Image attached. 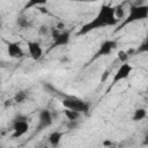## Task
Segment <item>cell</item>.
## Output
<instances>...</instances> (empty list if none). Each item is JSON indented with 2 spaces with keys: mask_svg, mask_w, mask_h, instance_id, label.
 I'll list each match as a JSON object with an SVG mask.
<instances>
[{
  "mask_svg": "<svg viewBox=\"0 0 148 148\" xmlns=\"http://www.w3.org/2000/svg\"><path fill=\"white\" fill-rule=\"evenodd\" d=\"M118 22L119 21L114 16V7H112L110 5H103L99 8V12L95 16V18H92L90 22L83 24L81 27V29L79 30L77 35L82 36V35H86V34H88L95 29L105 28V27H113V25H117Z\"/></svg>",
  "mask_w": 148,
  "mask_h": 148,
  "instance_id": "1",
  "label": "cell"
},
{
  "mask_svg": "<svg viewBox=\"0 0 148 148\" xmlns=\"http://www.w3.org/2000/svg\"><path fill=\"white\" fill-rule=\"evenodd\" d=\"M148 17V6L147 5H132L130 7V12L125 18H123L121 23L118 24L116 31L124 29L127 24L134 23L136 21H142Z\"/></svg>",
  "mask_w": 148,
  "mask_h": 148,
  "instance_id": "2",
  "label": "cell"
},
{
  "mask_svg": "<svg viewBox=\"0 0 148 148\" xmlns=\"http://www.w3.org/2000/svg\"><path fill=\"white\" fill-rule=\"evenodd\" d=\"M61 104L64 105L65 109H69V110H74L77 111L80 113H86L89 110V104L77 97H66L62 99Z\"/></svg>",
  "mask_w": 148,
  "mask_h": 148,
  "instance_id": "3",
  "label": "cell"
},
{
  "mask_svg": "<svg viewBox=\"0 0 148 148\" xmlns=\"http://www.w3.org/2000/svg\"><path fill=\"white\" fill-rule=\"evenodd\" d=\"M29 131V123L27 116H17L13 123V138H20Z\"/></svg>",
  "mask_w": 148,
  "mask_h": 148,
  "instance_id": "4",
  "label": "cell"
},
{
  "mask_svg": "<svg viewBox=\"0 0 148 148\" xmlns=\"http://www.w3.org/2000/svg\"><path fill=\"white\" fill-rule=\"evenodd\" d=\"M132 71H133L132 65H130L128 62H123V64L119 66V68L117 69V72L113 74V79H112L111 87L114 86L116 83H118V82H120V81L127 79V77L130 76V74L132 73Z\"/></svg>",
  "mask_w": 148,
  "mask_h": 148,
  "instance_id": "5",
  "label": "cell"
},
{
  "mask_svg": "<svg viewBox=\"0 0 148 148\" xmlns=\"http://www.w3.org/2000/svg\"><path fill=\"white\" fill-rule=\"evenodd\" d=\"M117 47V42L116 40H104L101 45H99V47H98V50L96 51V53H95V56H94V58L92 59H97V58H99V57H105V56H109L111 52H112V50H114Z\"/></svg>",
  "mask_w": 148,
  "mask_h": 148,
  "instance_id": "6",
  "label": "cell"
},
{
  "mask_svg": "<svg viewBox=\"0 0 148 148\" xmlns=\"http://www.w3.org/2000/svg\"><path fill=\"white\" fill-rule=\"evenodd\" d=\"M52 38H53V43H52V47H58V46H65L69 43L71 40V34L68 31H62V32H58L56 30L52 31Z\"/></svg>",
  "mask_w": 148,
  "mask_h": 148,
  "instance_id": "7",
  "label": "cell"
},
{
  "mask_svg": "<svg viewBox=\"0 0 148 148\" xmlns=\"http://www.w3.org/2000/svg\"><path fill=\"white\" fill-rule=\"evenodd\" d=\"M53 123V118L52 114L49 110L43 109L40 110L39 114H38V125H37V131H42L44 128H47L52 125Z\"/></svg>",
  "mask_w": 148,
  "mask_h": 148,
  "instance_id": "8",
  "label": "cell"
},
{
  "mask_svg": "<svg viewBox=\"0 0 148 148\" xmlns=\"http://www.w3.org/2000/svg\"><path fill=\"white\" fill-rule=\"evenodd\" d=\"M27 46H28V51H29V54H30L31 59L37 61L43 57V49H42L39 43H37V42H28Z\"/></svg>",
  "mask_w": 148,
  "mask_h": 148,
  "instance_id": "9",
  "label": "cell"
},
{
  "mask_svg": "<svg viewBox=\"0 0 148 148\" xmlns=\"http://www.w3.org/2000/svg\"><path fill=\"white\" fill-rule=\"evenodd\" d=\"M7 53L10 58H14V59H20L24 56L22 47L15 42H10L7 44Z\"/></svg>",
  "mask_w": 148,
  "mask_h": 148,
  "instance_id": "10",
  "label": "cell"
},
{
  "mask_svg": "<svg viewBox=\"0 0 148 148\" xmlns=\"http://www.w3.org/2000/svg\"><path fill=\"white\" fill-rule=\"evenodd\" d=\"M62 135H64L62 132H59V131L52 132V133L50 134V136H49V142L51 143V146L57 147V146L60 143V141H61V139H62Z\"/></svg>",
  "mask_w": 148,
  "mask_h": 148,
  "instance_id": "11",
  "label": "cell"
},
{
  "mask_svg": "<svg viewBox=\"0 0 148 148\" xmlns=\"http://www.w3.org/2000/svg\"><path fill=\"white\" fill-rule=\"evenodd\" d=\"M146 116H147V110H146L145 108H139V109H136V110L134 111L132 119H133L134 121H140V120L145 119Z\"/></svg>",
  "mask_w": 148,
  "mask_h": 148,
  "instance_id": "12",
  "label": "cell"
},
{
  "mask_svg": "<svg viewBox=\"0 0 148 148\" xmlns=\"http://www.w3.org/2000/svg\"><path fill=\"white\" fill-rule=\"evenodd\" d=\"M47 2V0H28L27 3L24 5L23 9L27 10V9H30L32 7H37V6H42V5H45Z\"/></svg>",
  "mask_w": 148,
  "mask_h": 148,
  "instance_id": "13",
  "label": "cell"
},
{
  "mask_svg": "<svg viewBox=\"0 0 148 148\" xmlns=\"http://www.w3.org/2000/svg\"><path fill=\"white\" fill-rule=\"evenodd\" d=\"M64 113H65V117H66L68 120H71V121H75V120L80 117V114H81L80 112L74 111V110H69V109H65Z\"/></svg>",
  "mask_w": 148,
  "mask_h": 148,
  "instance_id": "14",
  "label": "cell"
},
{
  "mask_svg": "<svg viewBox=\"0 0 148 148\" xmlns=\"http://www.w3.org/2000/svg\"><path fill=\"white\" fill-rule=\"evenodd\" d=\"M117 57H118V60L123 64V62H127V60H128V58H130V56L126 53V51H123V50H120L118 53H117Z\"/></svg>",
  "mask_w": 148,
  "mask_h": 148,
  "instance_id": "15",
  "label": "cell"
},
{
  "mask_svg": "<svg viewBox=\"0 0 148 148\" xmlns=\"http://www.w3.org/2000/svg\"><path fill=\"white\" fill-rule=\"evenodd\" d=\"M114 16H116V18H117L118 21L124 18V9H123L120 6L114 7Z\"/></svg>",
  "mask_w": 148,
  "mask_h": 148,
  "instance_id": "16",
  "label": "cell"
},
{
  "mask_svg": "<svg viewBox=\"0 0 148 148\" xmlns=\"http://www.w3.org/2000/svg\"><path fill=\"white\" fill-rule=\"evenodd\" d=\"M16 22H17V24H18L21 28H27V27L29 25V22H28V20H27L24 16H18L17 20H16Z\"/></svg>",
  "mask_w": 148,
  "mask_h": 148,
  "instance_id": "17",
  "label": "cell"
},
{
  "mask_svg": "<svg viewBox=\"0 0 148 148\" xmlns=\"http://www.w3.org/2000/svg\"><path fill=\"white\" fill-rule=\"evenodd\" d=\"M25 98H27V94H25L24 91H20V92H17V94L15 95L14 101L17 102V103H21V102H23Z\"/></svg>",
  "mask_w": 148,
  "mask_h": 148,
  "instance_id": "18",
  "label": "cell"
},
{
  "mask_svg": "<svg viewBox=\"0 0 148 148\" xmlns=\"http://www.w3.org/2000/svg\"><path fill=\"white\" fill-rule=\"evenodd\" d=\"M148 50V46H147V43L146 42H143L138 49H135V54L136 53H141V52H146Z\"/></svg>",
  "mask_w": 148,
  "mask_h": 148,
  "instance_id": "19",
  "label": "cell"
},
{
  "mask_svg": "<svg viewBox=\"0 0 148 148\" xmlns=\"http://www.w3.org/2000/svg\"><path fill=\"white\" fill-rule=\"evenodd\" d=\"M126 53L128 56H133V54H135V49H130V50L126 51Z\"/></svg>",
  "mask_w": 148,
  "mask_h": 148,
  "instance_id": "20",
  "label": "cell"
},
{
  "mask_svg": "<svg viewBox=\"0 0 148 148\" xmlns=\"http://www.w3.org/2000/svg\"><path fill=\"white\" fill-rule=\"evenodd\" d=\"M103 146H112V142L109 141V140H105V141L103 142Z\"/></svg>",
  "mask_w": 148,
  "mask_h": 148,
  "instance_id": "21",
  "label": "cell"
},
{
  "mask_svg": "<svg viewBox=\"0 0 148 148\" xmlns=\"http://www.w3.org/2000/svg\"><path fill=\"white\" fill-rule=\"evenodd\" d=\"M39 10H40L42 13H47V10H46L45 8H43V7H39Z\"/></svg>",
  "mask_w": 148,
  "mask_h": 148,
  "instance_id": "22",
  "label": "cell"
},
{
  "mask_svg": "<svg viewBox=\"0 0 148 148\" xmlns=\"http://www.w3.org/2000/svg\"><path fill=\"white\" fill-rule=\"evenodd\" d=\"M5 105H6V106H7V105H10V101H9V99H7V101H6V103H5Z\"/></svg>",
  "mask_w": 148,
  "mask_h": 148,
  "instance_id": "23",
  "label": "cell"
},
{
  "mask_svg": "<svg viewBox=\"0 0 148 148\" xmlns=\"http://www.w3.org/2000/svg\"><path fill=\"white\" fill-rule=\"evenodd\" d=\"M2 81V74H1V69H0V82Z\"/></svg>",
  "mask_w": 148,
  "mask_h": 148,
  "instance_id": "24",
  "label": "cell"
},
{
  "mask_svg": "<svg viewBox=\"0 0 148 148\" xmlns=\"http://www.w3.org/2000/svg\"><path fill=\"white\" fill-rule=\"evenodd\" d=\"M1 24H2V22H1V18H0V28H1Z\"/></svg>",
  "mask_w": 148,
  "mask_h": 148,
  "instance_id": "25",
  "label": "cell"
}]
</instances>
